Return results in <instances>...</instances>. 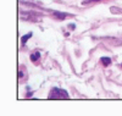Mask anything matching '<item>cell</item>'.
I'll use <instances>...</instances> for the list:
<instances>
[{"label":"cell","instance_id":"6da1fadb","mask_svg":"<svg viewBox=\"0 0 122 116\" xmlns=\"http://www.w3.org/2000/svg\"><path fill=\"white\" fill-rule=\"evenodd\" d=\"M48 98L49 99H68V94L64 89L54 88V89H51V92L49 93Z\"/></svg>","mask_w":122,"mask_h":116},{"label":"cell","instance_id":"7a4b0ae2","mask_svg":"<svg viewBox=\"0 0 122 116\" xmlns=\"http://www.w3.org/2000/svg\"><path fill=\"white\" fill-rule=\"evenodd\" d=\"M53 16L55 18H57V20H64V18H66L68 16V14H64V12H60V11H54Z\"/></svg>","mask_w":122,"mask_h":116},{"label":"cell","instance_id":"3957f363","mask_svg":"<svg viewBox=\"0 0 122 116\" xmlns=\"http://www.w3.org/2000/svg\"><path fill=\"white\" fill-rule=\"evenodd\" d=\"M100 61H101V64H103L104 66H109L111 64V59L107 58V56H103V58L100 59Z\"/></svg>","mask_w":122,"mask_h":116},{"label":"cell","instance_id":"277c9868","mask_svg":"<svg viewBox=\"0 0 122 116\" xmlns=\"http://www.w3.org/2000/svg\"><path fill=\"white\" fill-rule=\"evenodd\" d=\"M39 56H40V53L39 51H36L33 55H30V60H32V61H37L39 59Z\"/></svg>","mask_w":122,"mask_h":116},{"label":"cell","instance_id":"5b68a950","mask_svg":"<svg viewBox=\"0 0 122 116\" xmlns=\"http://www.w3.org/2000/svg\"><path fill=\"white\" fill-rule=\"evenodd\" d=\"M30 37H32V33H28V34L23 36V37H22V39H21V42H22V44H26V42H27V39H28V38H30Z\"/></svg>","mask_w":122,"mask_h":116},{"label":"cell","instance_id":"8992f818","mask_svg":"<svg viewBox=\"0 0 122 116\" xmlns=\"http://www.w3.org/2000/svg\"><path fill=\"white\" fill-rule=\"evenodd\" d=\"M110 10L112 11V14H118V12H122V10H121V9H117V7H111Z\"/></svg>","mask_w":122,"mask_h":116},{"label":"cell","instance_id":"52a82bcc","mask_svg":"<svg viewBox=\"0 0 122 116\" xmlns=\"http://www.w3.org/2000/svg\"><path fill=\"white\" fill-rule=\"evenodd\" d=\"M93 1H99V0H84L83 5H86V4H88V3H93Z\"/></svg>","mask_w":122,"mask_h":116},{"label":"cell","instance_id":"ba28073f","mask_svg":"<svg viewBox=\"0 0 122 116\" xmlns=\"http://www.w3.org/2000/svg\"><path fill=\"white\" fill-rule=\"evenodd\" d=\"M18 77H20V78H22V77H23V72H22V71H20V72H18Z\"/></svg>","mask_w":122,"mask_h":116},{"label":"cell","instance_id":"9c48e42d","mask_svg":"<svg viewBox=\"0 0 122 116\" xmlns=\"http://www.w3.org/2000/svg\"><path fill=\"white\" fill-rule=\"evenodd\" d=\"M68 28H70V29H75V25H70Z\"/></svg>","mask_w":122,"mask_h":116},{"label":"cell","instance_id":"30bf717a","mask_svg":"<svg viewBox=\"0 0 122 116\" xmlns=\"http://www.w3.org/2000/svg\"><path fill=\"white\" fill-rule=\"evenodd\" d=\"M121 66H122V65H121Z\"/></svg>","mask_w":122,"mask_h":116}]
</instances>
